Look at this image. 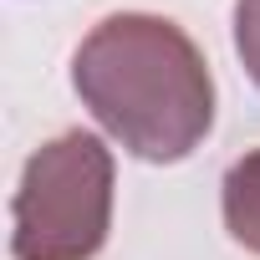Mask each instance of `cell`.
I'll list each match as a JSON object with an SVG mask.
<instances>
[{"instance_id": "obj_4", "label": "cell", "mask_w": 260, "mask_h": 260, "mask_svg": "<svg viewBox=\"0 0 260 260\" xmlns=\"http://www.w3.org/2000/svg\"><path fill=\"white\" fill-rule=\"evenodd\" d=\"M235 51L260 87V0H235Z\"/></svg>"}, {"instance_id": "obj_2", "label": "cell", "mask_w": 260, "mask_h": 260, "mask_svg": "<svg viewBox=\"0 0 260 260\" xmlns=\"http://www.w3.org/2000/svg\"><path fill=\"white\" fill-rule=\"evenodd\" d=\"M112 230V148L97 133L41 143L11 199L16 260H92Z\"/></svg>"}, {"instance_id": "obj_3", "label": "cell", "mask_w": 260, "mask_h": 260, "mask_svg": "<svg viewBox=\"0 0 260 260\" xmlns=\"http://www.w3.org/2000/svg\"><path fill=\"white\" fill-rule=\"evenodd\" d=\"M219 204H224L230 240L245 245L250 255H260V148H250L245 158L230 164V174L219 184Z\"/></svg>"}, {"instance_id": "obj_1", "label": "cell", "mask_w": 260, "mask_h": 260, "mask_svg": "<svg viewBox=\"0 0 260 260\" xmlns=\"http://www.w3.org/2000/svg\"><path fill=\"white\" fill-rule=\"evenodd\" d=\"M72 87L82 107L143 164L189 158L214 127V77L184 26L148 11L97 21L77 56Z\"/></svg>"}]
</instances>
